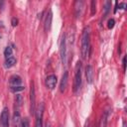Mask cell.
<instances>
[{
  "label": "cell",
  "instance_id": "13",
  "mask_svg": "<svg viewBox=\"0 0 127 127\" xmlns=\"http://www.w3.org/2000/svg\"><path fill=\"white\" fill-rule=\"evenodd\" d=\"M20 123H21L20 112H19V110H15L14 115H13V124H14V127H20Z\"/></svg>",
  "mask_w": 127,
  "mask_h": 127
},
{
  "label": "cell",
  "instance_id": "22",
  "mask_svg": "<svg viewBox=\"0 0 127 127\" xmlns=\"http://www.w3.org/2000/svg\"><path fill=\"white\" fill-rule=\"evenodd\" d=\"M114 24H115L114 19H109L108 22H107V28H108V29H112V28L114 27Z\"/></svg>",
  "mask_w": 127,
  "mask_h": 127
},
{
  "label": "cell",
  "instance_id": "19",
  "mask_svg": "<svg viewBox=\"0 0 127 127\" xmlns=\"http://www.w3.org/2000/svg\"><path fill=\"white\" fill-rule=\"evenodd\" d=\"M90 10H91L90 14H91V15H94L95 12H96V1L92 0V1L90 2Z\"/></svg>",
  "mask_w": 127,
  "mask_h": 127
},
{
  "label": "cell",
  "instance_id": "5",
  "mask_svg": "<svg viewBox=\"0 0 127 127\" xmlns=\"http://www.w3.org/2000/svg\"><path fill=\"white\" fill-rule=\"evenodd\" d=\"M36 113L35 127H43V115H44V103H40Z\"/></svg>",
  "mask_w": 127,
  "mask_h": 127
},
{
  "label": "cell",
  "instance_id": "21",
  "mask_svg": "<svg viewBox=\"0 0 127 127\" xmlns=\"http://www.w3.org/2000/svg\"><path fill=\"white\" fill-rule=\"evenodd\" d=\"M20 127H30L29 119H28V118L22 119V120H21V123H20Z\"/></svg>",
  "mask_w": 127,
  "mask_h": 127
},
{
  "label": "cell",
  "instance_id": "2",
  "mask_svg": "<svg viewBox=\"0 0 127 127\" xmlns=\"http://www.w3.org/2000/svg\"><path fill=\"white\" fill-rule=\"evenodd\" d=\"M81 86V63L78 61L75 64L74 69V80H73V92H77Z\"/></svg>",
  "mask_w": 127,
  "mask_h": 127
},
{
  "label": "cell",
  "instance_id": "15",
  "mask_svg": "<svg viewBox=\"0 0 127 127\" xmlns=\"http://www.w3.org/2000/svg\"><path fill=\"white\" fill-rule=\"evenodd\" d=\"M15 64H16V59L12 56V57L6 59V61H5V67L6 68H10L13 65H15Z\"/></svg>",
  "mask_w": 127,
  "mask_h": 127
},
{
  "label": "cell",
  "instance_id": "17",
  "mask_svg": "<svg viewBox=\"0 0 127 127\" xmlns=\"http://www.w3.org/2000/svg\"><path fill=\"white\" fill-rule=\"evenodd\" d=\"M110 8H111V2L110 1H105V3H104V14H103V19L107 16V14L109 13V11H110Z\"/></svg>",
  "mask_w": 127,
  "mask_h": 127
},
{
  "label": "cell",
  "instance_id": "4",
  "mask_svg": "<svg viewBox=\"0 0 127 127\" xmlns=\"http://www.w3.org/2000/svg\"><path fill=\"white\" fill-rule=\"evenodd\" d=\"M36 112V95H35V86L34 82H31L30 88V113L34 115Z\"/></svg>",
  "mask_w": 127,
  "mask_h": 127
},
{
  "label": "cell",
  "instance_id": "1",
  "mask_svg": "<svg viewBox=\"0 0 127 127\" xmlns=\"http://www.w3.org/2000/svg\"><path fill=\"white\" fill-rule=\"evenodd\" d=\"M90 51V35L89 28L85 27L82 31L81 35V57L82 59H86L89 55Z\"/></svg>",
  "mask_w": 127,
  "mask_h": 127
},
{
  "label": "cell",
  "instance_id": "24",
  "mask_svg": "<svg viewBox=\"0 0 127 127\" xmlns=\"http://www.w3.org/2000/svg\"><path fill=\"white\" fill-rule=\"evenodd\" d=\"M122 64H123V70H125L126 69V57H123Z\"/></svg>",
  "mask_w": 127,
  "mask_h": 127
},
{
  "label": "cell",
  "instance_id": "18",
  "mask_svg": "<svg viewBox=\"0 0 127 127\" xmlns=\"http://www.w3.org/2000/svg\"><path fill=\"white\" fill-rule=\"evenodd\" d=\"M12 54H13L12 48H11V47H6L5 50H4V56H5V58L7 59V58L12 57Z\"/></svg>",
  "mask_w": 127,
  "mask_h": 127
},
{
  "label": "cell",
  "instance_id": "12",
  "mask_svg": "<svg viewBox=\"0 0 127 127\" xmlns=\"http://www.w3.org/2000/svg\"><path fill=\"white\" fill-rule=\"evenodd\" d=\"M21 82H22V79H21V77L19 75L14 74V75H12L10 77V84H11V86H18V85L21 84Z\"/></svg>",
  "mask_w": 127,
  "mask_h": 127
},
{
  "label": "cell",
  "instance_id": "11",
  "mask_svg": "<svg viewBox=\"0 0 127 127\" xmlns=\"http://www.w3.org/2000/svg\"><path fill=\"white\" fill-rule=\"evenodd\" d=\"M85 76H86L87 83L90 84L93 80V67L90 64L86 65V67H85Z\"/></svg>",
  "mask_w": 127,
  "mask_h": 127
},
{
  "label": "cell",
  "instance_id": "14",
  "mask_svg": "<svg viewBox=\"0 0 127 127\" xmlns=\"http://www.w3.org/2000/svg\"><path fill=\"white\" fill-rule=\"evenodd\" d=\"M108 113H109V111H108V110H105V111H103V113H102V116H101V120H100V127H106V125H107V118H108Z\"/></svg>",
  "mask_w": 127,
  "mask_h": 127
},
{
  "label": "cell",
  "instance_id": "9",
  "mask_svg": "<svg viewBox=\"0 0 127 127\" xmlns=\"http://www.w3.org/2000/svg\"><path fill=\"white\" fill-rule=\"evenodd\" d=\"M67 81H68V72L65 70L64 72V74L62 76V79H61V82H60V91L61 92H64L66 89Z\"/></svg>",
  "mask_w": 127,
  "mask_h": 127
},
{
  "label": "cell",
  "instance_id": "16",
  "mask_svg": "<svg viewBox=\"0 0 127 127\" xmlns=\"http://www.w3.org/2000/svg\"><path fill=\"white\" fill-rule=\"evenodd\" d=\"M22 102H23V98L20 94L16 95L15 96V110H19V108L21 107L22 105Z\"/></svg>",
  "mask_w": 127,
  "mask_h": 127
},
{
  "label": "cell",
  "instance_id": "6",
  "mask_svg": "<svg viewBox=\"0 0 127 127\" xmlns=\"http://www.w3.org/2000/svg\"><path fill=\"white\" fill-rule=\"evenodd\" d=\"M9 120H10L9 110H8L7 107H4L2 112H1V116H0V125H1V127H9Z\"/></svg>",
  "mask_w": 127,
  "mask_h": 127
},
{
  "label": "cell",
  "instance_id": "20",
  "mask_svg": "<svg viewBox=\"0 0 127 127\" xmlns=\"http://www.w3.org/2000/svg\"><path fill=\"white\" fill-rule=\"evenodd\" d=\"M24 86H21V85H18V86H11L10 87V90L12 92H19V91H22L24 90Z\"/></svg>",
  "mask_w": 127,
  "mask_h": 127
},
{
  "label": "cell",
  "instance_id": "26",
  "mask_svg": "<svg viewBox=\"0 0 127 127\" xmlns=\"http://www.w3.org/2000/svg\"><path fill=\"white\" fill-rule=\"evenodd\" d=\"M45 127H51V124H50V122H47V123H46V125H45Z\"/></svg>",
  "mask_w": 127,
  "mask_h": 127
},
{
  "label": "cell",
  "instance_id": "25",
  "mask_svg": "<svg viewBox=\"0 0 127 127\" xmlns=\"http://www.w3.org/2000/svg\"><path fill=\"white\" fill-rule=\"evenodd\" d=\"M125 6H126V5H125V3H120V4H119V7H120V8H122V9H124V7H125Z\"/></svg>",
  "mask_w": 127,
  "mask_h": 127
},
{
  "label": "cell",
  "instance_id": "7",
  "mask_svg": "<svg viewBox=\"0 0 127 127\" xmlns=\"http://www.w3.org/2000/svg\"><path fill=\"white\" fill-rule=\"evenodd\" d=\"M57 82H58V77L55 74H50L46 78V86H47V88H49L51 90H53L56 87Z\"/></svg>",
  "mask_w": 127,
  "mask_h": 127
},
{
  "label": "cell",
  "instance_id": "27",
  "mask_svg": "<svg viewBox=\"0 0 127 127\" xmlns=\"http://www.w3.org/2000/svg\"><path fill=\"white\" fill-rule=\"evenodd\" d=\"M59 127H62V126H59Z\"/></svg>",
  "mask_w": 127,
  "mask_h": 127
},
{
  "label": "cell",
  "instance_id": "10",
  "mask_svg": "<svg viewBox=\"0 0 127 127\" xmlns=\"http://www.w3.org/2000/svg\"><path fill=\"white\" fill-rule=\"evenodd\" d=\"M82 8H83V1L81 0H77L74 3V15L75 18L80 17L81 12H82Z\"/></svg>",
  "mask_w": 127,
  "mask_h": 127
},
{
  "label": "cell",
  "instance_id": "8",
  "mask_svg": "<svg viewBox=\"0 0 127 127\" xmlns=\"http://www.w3.org/2000/svg\"><path fill=\"white\" fill-rule=\"evenodd\" d=\"M52 20H53V13L51 10H49V12L47 13L46 15V18H45V22H44V29L46 32H49L51 30V27H52Z\"/></svg>",
  "mask_w": 127,
  "mask_h": 127
},
{
  "label": "cell",
  "instance_id": "23",
  "mask_svg": "<svg viewBox=\"0 0 127 127\" xmlns=\"http://www.w3.org/2000/svg\"><path fill=\"white\" fill-rule=\"evenodd\" d=\"M17 25H18V19L12 18V26H13V27H16Z\"/></svg>",
  "mask_w": 127,
  "mask_h": 127
},
{
  "label": "cell",
  "instance_id": "3",
  "mask_svg": "<svg viewBox=\"0 0 127 127\" xmlns=\"http://www.w3.org/2000/svg\"><path fill=\"white\" fill-rule=\"evenodd\" d=\"M60 57H61L62 64H66V38L64 34L63 35L61 44H60Z\"/></svg>",
  "mask_w": 127,
  "mask_h": 127
}]
</instances>
